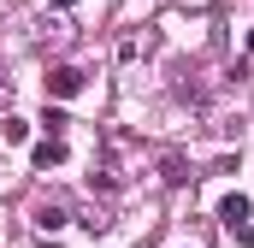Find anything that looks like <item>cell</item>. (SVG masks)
Instances as JSON below:
<instances>
[{"instance_id": "obj_5", "label": "cell", "mask_w": 254, "mask_h": 248, "mask_svg": "<svg viewBox=\"0 0 254 248\" xmlns=\"http://www.w3.org/2000/svg\"><path fill=\"white\" fill-rule=\"evenodd\" d=\"M54 166H65V142L60 136H42L36 142V172H54Z\"/></svg>"}, {"instance_id": "obj_2", "label": "cell", "mask_w": 254, "mask_h": 248, "mask_svg": "<svg viewBox=\"0 0 254 248\" xmlns=\"http://www.w3.org/2000/svg\"><path fill=\"white\" fill-rule=\"evenodd\" d=\"M65 219H71V213H65L60 201H42V207H36V213H30V225H36V231H42V237H54V231H65Z\"/></svg>"}, {"instance_id": "obj_7", "label": "cell", "mask_w": 254, "mask_h": 248, "mask_svg": "<svg viewBox=\"0 0 254 248\" xmlns=\"http://www.w3.org/2000/svg\"><path fill=\"white\" fill-rule=\"evenodd\" d=\"M42 124H48V136H60V142H65V130H71V119H65L60 107H54V113H48V119H42Z\"/></svg>"}, {"instance_id": "obj_11", "label": "cell", "mask_w": 254, "mask_h": 248, "mask_svg": "<svg viewBox=\"0 0 254 248\" xmlns=\"http://www.w3.org/2000/svg\"><path fill=\"white\" fill-rule=\"evenodd\" d=\"M249 54H254V30H249Z\"/></svg>"}, {"instance_id": "obj_1", "label": "cell", "mask_w": 254, "mask_h": 248, "mask_svg": "<svg viewBox=\"0 0 254 248\" xmlns=\"http://www.w3.org/2000/svg\"><path fill=\"white\" fill-rule=\"evenodd\" d=\"M48 95H54V101L83 95V65H54V71H48Z\"/></svg>"}, {"instance_id": "obj_4", "label": "cell", "mask_w": 254, "mask_h": 248, "mask_svg": "<svg viewBox=\"0 0 254 248\" xmlns=\"http://www.w3.org/2000/svg\"><path fill=\"white\" fill-rule=\"evenodd\" d=\"M249 195H225V201H219V219H225V231H237V225H249Z\"/></svg>"}, {"instance_id": "obj_6", "label": "cell", "mask_w": 254, "mask_h": 248, "mask_svg": "<svg viewBox=\"0 0 254 248\" xmlns=\"http://www.w3.org/2000/svg\"><path fill=\"white\" fill-rule=\"evenodd\" d=\"M148 48H154V36H148V30H125V36H119V60H142V54H148Z\"/></svg>"}, {"instance_id": "obj_3", "label": "cell", "mask_w": 254, "mask_h": 248, "mask_svg": "<svg viewBox=\"0 0 254 248\" xmlns=\"http://www.w3.org/2000/svg\"><path fill=\"white\" fill-rule=\"evenodd\" d=\"M190 178H195V172H190L184 154H166V160H160V184H166V189H184Z\"/></svg>"}, {"instance_id": "obj_8", "label": "cell", "mask_w": 254, "mask_h": 248, "mask_svg": "<svg viewBox=\"0 0 254 248\" xmlns=\"http://www.w3.org/2000/svg\"><path fill=\"white\" fill-rule=\"evenodd\" d=\"M0 136H6V142H24V136H30V124H24V119H6V124H0Z\"/></svg>"}, {"instance_id": "obj_9", "label": "cell", "mask_w": 254, "mask_h": 248, "mask_svg": "<svg viewBox=\"0 0 254 248\" xmlns=\"http://www.w3.org/2000/svg\"><path fill=\"white\" fill-rule=\"evenodd\" d=\"M231 243H237V248H254V225H237V231H231Z\"/></svg>"}, {"instance_id": "obj_10", "label": "cell", "mask_w": 254, "mask_h": 248, "mask_svg": "<svg viewBox=\"0 0 254 248\" xmlns=\"http://www.w3.org/2000/svg\"><path fill=\"white\" fill-rule=\"evenodd\" d=\"M54 6H60V12H65V6H71V0H54Z\"/></svg>"}]
</instances>
